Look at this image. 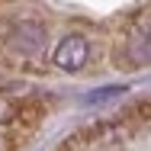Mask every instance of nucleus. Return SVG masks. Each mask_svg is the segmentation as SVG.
Segmentation results:
<instances>
[{
  "label": "nucleus",
  "instance_id": "f257e3e1",
  "mask_svg": "<svg viewBox=\"0 0 151 151\" xmlns=\"http://www.w3.org/2000/svg\"><path fill=\"white\" fill-rule=\"evenodd\" d=\"M45 26L39 19H16L10 29H6V45L16 48V52H26V55H35L42 45H45Z\"/></svg>",
  "mask_w": 151,
  "mask_h": 151
},
{
  "label": "nucleus",
  "instance_id": "f03ea898",
  "mask_svg": "<svg viewBox=\"0 0 151 151\" xmlns=\"http://www.w3.org/2000/svg\"><path fill=\"white\" fill-rule=\"evenodd\" d=\"M90 55V48H87V39L84 35H68V39H61V45L55 48V68L61 71H77V68H84V61Z\"/></svg>",
  "mask_w": 151,
  "mask_h": 151
},
{
  "label": "nucleus",
  "instance_id": "7ed1b4c3",
  "mask_svg": "<svg viewBox=\"0 0 151 151\" xmlns=\"http://www.w3.org/2000/svg\"><path fill=\"white\" fill-rule=\"evenodd\" d=\"M122 87H106V90H96V93H90V96H87V100H93V103H96V100H106V96H122Z\"/></svg>",
  "mask_w": 151,
  "mask_h": 151
},
{
  "label": "nucleus",
  "instance_id": "20e7f679",
  "mask_svg": "<svg viewBox=\"0 0 151 151\" xmlns=\"http://www.w3.org/2000/svg\"><path fill=\"white\" fill-rule=\"evenodd\" d=\"M138 26H142V29H145V32H148V35H151V10H148V13H145V19H142Z\"/></svg>",
  "mask_w": 151,
  "mask_h": 151
}]
</instances>
